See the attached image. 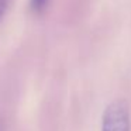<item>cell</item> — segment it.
<instances>
[{"mask_svg": "<svg viewBox=\"0 0 131 131\" xmlns=\"http://www.w3.org/2000/svg\"><path fill=\"white\" fill-rule=\"evenodd\" d=\"M7 4H9V0H0V18H2V16L6 12Z\"/></svg>", "mask_w": 131, "mask_h": 131, "instance_id": "3957f363", "label": "cell"}, {"mask_svg": "<svg viewBox=\"0 0 131 131\" xmlns=\"http://www.w3.org/2000/svg\"><path fill=\"white\" fill-rule=\"evenodd\" d=\"M102 131H131L130 110L124 100H114L102 117Z\"/></svg>", "mask_w": 131, "mask_h": 131, "instance_id": "6da1fadb", "label": "cell"}, {"mask_svg": "<svg viewBox=\"0 0 131 131\" xmlns=\"http://www.w3.org/2000/svg\"><path fill=\"white\" fill-rule=\"evenodd\" d=\"M48 4V0H31V7L34 12H42Z\"/></svg>", "mask_w": 131, "mask_h": 131, "instance_id": "7a4b0ae2", "label": "cell"}, {"mask_svg": "<svg viewBox=\"0 0 131 131\" xmlns=\"http://www.w3.org/2000/svg\"><path fill=\"white\" fill-rule=\"evenodd\" d=\"M0 131H2V128H0Z\"/></svg>", "mask_w": 131, "mask_h": 131, "instance_id": "277c9868", "label": "cell"}]
</instances>
